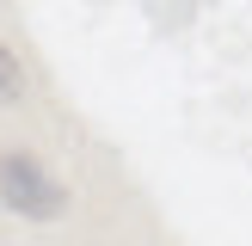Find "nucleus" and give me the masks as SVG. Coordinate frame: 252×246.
I'll return each instance as SVG.
<instances>
[{
	"mask_svg": "<svg viewBox=\"0 0 252 246\" xmlns=\"http://www.w3.org/2000/svg\"><path fill=\"white\" fill-rule=\"evenodd\" d=\"M19 92H25V68H19V56L0 43V105H12Z\"/></svg>",
	"mask_w": 252,
	"mask_h": 246,
	"instance_id": "2",
	"label": "nucleus"
},
{
	"mask_svg": "<svg viewBox=\"0 0 252 246\" xmlns=\"http://www.w3.org/2000/svg\"><path fill=\"white\" fill-rule=\"evenodd\" d=\"M0 203H6L12 215L56 221L62 203H68V191H62V184L49 179L37 160H25V154H0Z\"/></svg>",
	"mask_w": 252,
	"mask_h": 246,
	"instance_id": "1",
	"label": "nucleus"
}]
</instances>
